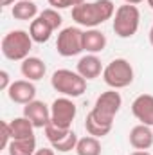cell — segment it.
I'll list each match as a JSON object with an SVG mask.
<instances>
[{
	"instance_id": "obj_1",
	"label": "cell",
	"mask_w": 153,
	"mask_h": 155,
	"mask_svg": "<svg viewBox=\"0 0 153 155\" xmlns=\"http://www.w3.org/2000/svg\"><path fill=\"white\" fill-rule=\"evenodd\" d=\"M121 107H122V97L115 88H110V90L103 92L101 96H97L94 108L88 112V116L85 119L86 134L94 135L97 139L108 135L112 132L114 119L119 114Z\"/></svg>"
},
{
	"instance_id": "obj_2",
	"label": "cell",
	"mask_w": 153,
	"mask_h": 155,
	"mask_svg": "<svg viewBox=\"0 0 153 155\" xmlns=\"http://www.w3.org/2000/svg\"><path fill=\"white\" fill-rule=\"evenodd\" d=\"M114 15L115 5L112 0L83 2L76 7H72V20L77 25H83L86 29H96L97 25L105 24L106 20H112Z\"/></svg>"
},
{
	"instance_id": "obj_3",
	"label": "cell",
	"mask_w": 153,
	"mask_h": 155,
	"mask_svg": "<svg viewBox=\"0 0 153 155\" xmlns=\"http://www.w3.org/2000/svg\"><path fill=\"white\" fill-rule=\"evenodd\" d=\"M50 85L56 92L65 97H79L86 92V79L77 71L70 69H58L50 76Z\"/></svg>"
},
{
	"instance_id": "obj_4",
	"label": "cell",
	"mask_w": 153,
	"mask_h": 155,
	"mask_svg": "<svg viewBox=\"0 0 153 155\" xmlns=\"http://www.w3.org/2000/svg\"><path fill=\"white\" fill-rule=\"evenodd\" d=\"M33 43L34 41L27 31H22V29L9 31L2 38V54L11 61H24L25 58H29Z\"/></svg>"
},
{
	"instance_id": "obj_5",
	"label": "cell",
	"mask_w": 153,
	"mask_h": 155,
	"mask_svg": "<svg viewBox=\"0 0 153 155\" xmlns=\"http://www.w3.org/2000/svg\"><path fill=\"white\" fill-rule=\"evenodd\" d=\"M141 24V11L137 5L122 4L115 9V15L112 18V29L119 38H132L139 31Z\"/></svg>"
},
{
	"instance_id": "obj_6",
	"label": "cell",
	"mask_w": 153,
	"mask_h": 155,
	"mask_svg": "<svg viewBox=\"0 0 153 155\" xmlns=\"http://www.w3.org/2000/svg\"><path fill=\"white\" fill-rule=\"evenodd\" d=\"M133 76H135L133 67L124 58H115V60H112L105 67V71H103V81L110 88H115V90L130 87L133 83Z\"/></svg>"
},
{
	"instance_id": "obj_7",
	"label": "cell",
	"mask_w": 153,
	"mask_h": 155,
	"mask_svg": "<svg viewBox=\"0 0 153 155\" xmlns=\"http://www.w3.org/2000/svg\"><path fill=\"white\" fill-rule=\"evenodd\" d=\"M83 33L79 27L76 25H70V27H65L58 33V40H56V51L60 56L63 58H72L81 54L85 49H83Z\"/></svg>"
},
{
	"instance_id": "obj_8",
	"label": "cell",
	"mask_w": 153,
	"mask_h": 155,
	"mask_svg": "<svg viewBox=\"0 0 153 155\" xmlns=\"http://www.w3.org/2000/svg\"><path fill=\"white\" fill-rule=\"evenodd\" d=\"M43 130H45L47 141L50 143V148H54L56 152L67 153V152L76 150V144L79 139H77L76 132L72 128H60V126L49 123Z\"/></svg>"
},
{
	"instance_id": "obj_9",
	"label": "cell",
	"mask_w": 153,
	"mask_h": 155,
	"mask_svg": "<svg viewBox=\"0 0 153 155\" xmlns=\"http://www.w3.org/2000/svg\"><path fill=\"white\" fill-rule=\"evenodd\" d=\"M76 114L77 107L72 97H56L50 105V123L60 128H72Z\"/></svg>"
},
{
	"instance_id": "obj_10",
	"label": "cell",
	"mask_w": 153,
	"mask_h": 155,
	"mask_svg": "<svg viewBox=\"0 0 153 155\" xmlns=\"http://www.w3.org/2000/svg\"><path fill=\"white\" fill-rule=\"evenodd\" d=\"M7 96L13 103L18 105H27L31 101L36 99V87L34 81L29 79H16L11 83V87L7 88Z\"/></svg>"
},
{
	"instance_id": "obj_11",
	"label": "cell",
	"mask_w": 153,
	"mask_h": 155,
	"mask_svg": "<svg viewBox=\"0 0 153 155\" xmlns=\"http://www.w3.org/2000/svg\"><path fill=\"white\" fill-rule=\"evenodd\" d=\"M24 117H27L34 128H45L50 123V107H47L43 101H31L24 105Z\"/></svg>"
},
{
	"instance_id": "obj_12",
	"label": "cell",
	"mask_w": 153,
	"mask_h": 155,
	"mask_svg": "<svg viewBox=\"0 0 153 155\" xmlns=\"http://www.w3.org/2000/svg\"><path fill=\"white\" fill-rule=\"evenodd\" d=\"M132 114L141 124L153 126V96L151 94H141L132 103Z\"/></svg>"
},
{
	"instance_id": "obj_13",
	"label": "cell",
	"mask_w": 153,
	"mask_h": 155,
	"mask_svg": "<svg viewBox=\"0 0 153 155\" xmlns=\"http://www.w3.org/2000/svg\"><path fill=\"white\" fill-rule=\"evenodd\" d=\"M130 144L135 150H150L153 146V126L148 124H137L130 130Z\"/></svg>"
},
{
	"instance_id": "obj_14",
	"label": "cell",
	"mask_w": 153,
	"mask_h": 155,
	"mask_svg": "<svg viewBox=\"0 0 153 155\" xmlns=\"http://www.w3.org/2000/svg\"><path fill=\"white\" fill-rule=\"evenodd\" d=\"M76 71L88 81V79L99 78L103 74L105 69H103V63L97 58V54H86V56L79 58V61H77V65H76Z\"/></svg>"
},
{
	"instance_id": "obj_15",
	"label": "cell",
	"mask_w": 153,
	"mask_h": 155,
	"mask_svg": "<svg viewBox=\"0 0 153 155\" xmlns=\"http://www.w3.org/2000/svg\"><path fill=\"white\" fill-rule=\"evenodd\" d=\"M20 72L29 81H40V79H43L45 72H47V65H45L43 60H40L36 56H29V58H25L22 61Z\"/></svg>"
},
{
	"instance_id": "obj_16",
	"label": "cell",
	"mask_w": 153,
	"mask_h": 155,
	"mask_svg": "<svg viewBox=\"0 0 153 155\" xmlns=\"http://www.w3.org/2000/svg\"><path fill=\"white\" fill-rule=\"evenodd\" d=\"M106 47V36L99 29H86L83 33V49L88 54H97L105 51Z\"/></svg>"
},
{
	"instance_id": "obj_17",
	"label": "cell",
	"mask_w": 153,
	"mask_h": 155,
	"mask_svg": "<svg viewBox=\"0 0 153 155\" xmlns=\"http://www.w3.org/2000/svg\"><path fill=\"white\" fill-rule=\"evenodd\" d=\"M11 15L15 20H22V22H33L38 16V5L34 4V0H18L13 7H11Z\"/></svg>"
},
{
	"instance_id": "obj_18",
	"label": "cell",
	"mask_w": 153,
	"mask_h": 155,
	"mask_svg": "<svg viewBox=\"0 0 153 155\" xmlns=\"http://www.w3.org/2000/svg\"><path fill=\"white\" fill-rule=\"evenodd\" d=\"M9 128H11V135L13 139H27V137H34V124L27 119V117H15L13 121H9Z\"/></svg>"
},
{
	"instance_id": "obj_19",
	"label": "cell",
	"mask_w": 153,
	"mask_h": 155,
	"mask_svg": "<svg viewBox=\"0 0 153 155\" xmlns=\"http://www.w3.org/2000/svg\"><path fill=\"white\" fill-rule=\"evenodd\" d=\"M29 35H31L33 41H36V43H45V41L50 40L52 27L38 15V16L31 22V25H29Z\"/></svg>"
},
{
	"instance_id": "obj_20",
	"label": "cell",
	"mask_w": 153,
	"mask_h": 155,
	"mask_svg": "<svg viewBox=\"0 0 153 155\" xmlns=\"http://www.w3.org/2000/svg\"><path fill=\"white\" fill-rule=\"evenodd\" d=\"M36 137L27 139H13L7 146L9 155H34L36 153Z\"/></svg>"
},
{
	"instance_id": "obj_21",
	"label": "cell",
	"mask_w": 153,
	"mask_h": 155,
	"mask_svg": "<svg viewBox=\"0 0 153 155\" xmlns=\"http://www.w3.org/2000/svg\"><path fill=\"white\" fill-rule=\"evenodd\" d=\"M77 155H101L103 148H101V141L94 135H85L77 141L76 150Z\"/></svg>"
},
{
	"instance_id": "obj_22",
	"label": "cell",
	"mask_w": 153,
	"mask_h": 155,
	"mask_svg": "<svg viewBox=\"0 0 153 155\" xmlns=\"http://www.w3.org/2000/svg\"><path fill=\"white\" fill-rule=\"evenodd\" d=\"M40 16L52 27V31H56V29H60L61 27V24H63V18H61V15L58 13V9H52V7H49V9H43L41 13H40Z\"/></svg>"
},
{
	"instance_id": "obj_23",
	"label": "cell",
	"mask_w": 153,
	"mask_h": 155,
	"mask_svg": "<svg viewBox=\"0 0 153 155\" xmlns=\"http://www.w3.org/2000/svg\"><path fill=\"white\" fill-rule=\"evenodd\" d=\"M47 2L52 9H69V7H76L79 4H83L85 0H47Z\"/></svg>"
},
{
	"instance_id": "obj_24",
	"label": "cell",
	"mask_w": 153,
	"mask_h": 155,
	"mask_svg": "<svg viewBox=\"0 0 153 155\" xmlns=\"http://www.w3.org/2000/svg\"><path fill=\"white\" fill-rule=\"evenodd\" d=\"M0 128H2V150H7L9 143L13 141L11 128H9V121H2L0 123Z\"/></svg>"
},
{
	"instance_id": "obj_25",
	"label": "cell",
	"mask_w": 153,
	"mask_h": 155,
	"mask_svg": "<svg viewBox=\"0 0 153 155\" xmlns=\"http://www.w3.org/2000/svg\"><path fill=\"white\" fill-rule=\"evenodd\" d=\"M11 79H9V72L7 71H0V88L7 92V88L11 87Z\"/></svg>"
},
{
	"instance_id": "obj_26",
	"label": "cell",
	"mask_w": 153,
	"mask_h": 155,
	"mask_svg": "<svg viewBox=\"0 0 153 155\" xmlns=\"http://www.w3.org/2000/svg\"><path fill=\"white\" fill-rule=\"evenodd\" d=\"M34 155H56V150L54 148H38Z\"/></svg>"
},
{
	"instance_id": "obj_27",
	"label": "cell",
	"mask_w": 153,
	"mask_h": 155,
	"mask_svg": "<svg viewBox=\"0 0 153 155\" xmlns=\"http://www.w3.org/2000/svg\"><path fill=\"white\" fill-rule=\"evenodd\" d=\"M18 0H0V5L2 7H7V5H15Z\"/></svg>"
},
{
	"instance_id": "obj_28",
	"label": "cell",
	"mask_w": 153,
	"mask_h": 155,
	"mask_svg": "<svg viewBox=\"0 0 153 155\" xmlns=\"http://www.w3.org/2000/svg\"><path fill=\"white\" fill-rule=\"evenodd\" d=\"M130 155H151L148 150H135L133 153H130Z\"/></svg>"
},
{
	"instance_id": "obj_29",
	"label": "cell",
	"mask_w": 153,
	"mask_h": 155,
	"mask_svg": "<svg viewBox=\"0 0 153 155\" xmlns=\"http://www.w3.org/2000/svg\"><path fill=\"white\" fill-rule=\"evenodd\" d=\"M141 2H144V0H124V4H132V5H137Z\"/></svg>"
},
{
	"instance_id": "obj_30",
	"label": "cell",
	"mask_w": 153,
	"mask_h": 155,
	"mask_svg": "<svg viewBox=\"0 0 153 155\" xmlns=\"http://www.w3.org/2000/svg\"><path fill=\"white\" fill-rule=\"evenodd\" d=\"M150 43H151V45H153V27H151V29H150Z\"/></svg>"
},
{
	"instance_id": "obj_31",
	"label": "cell",
	"mask_w": 153,
	"mask_h": 155,
	"mask_svg": "<svg viewBox=\"0 0 153 155\" xmlns=\"http://www.w3.org/2000/svg\"><path fill=\"white\" fill-rule=\"evenodd\" d=\"M146 2H148V5H150V7L153 9V0H146Z\"/></svg>"
}]
</instances>
